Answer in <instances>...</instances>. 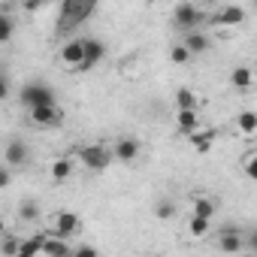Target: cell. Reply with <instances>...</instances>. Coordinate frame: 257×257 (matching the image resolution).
<instances>
[{
    "instance_id": "ba28073f",
    "label": "cell",
    "mask_w": 257,
    "mask_h": 257,
    "mask_svg": "<svg viewBox=\"0 0 257 257\" xmlns=\"http://www.w3.org/2000/svg\"><path fill=\"white\" fill-rule=\"evenodd\" d=\"M79 227H82V221H79V215H73V212H58V218H55V230L52 233H58V236H73V233H79Z\"/></svg>"
},
{
    "instance_id": "6da1fadb",
    "label": "cell",
    "mask_w": 257,
    "mask_h": 257,
    "mask_svg": "<svg viewBox=\"0 0 257 257\" xmlns=\"http://www.w3.org/2000/svg\"><path fill=\"white\" fill-rule=\"evenodd\" d=\"M97 7V0H64L61 4V16H58V34H73Z\"/></svg>"
},
{
    "instance_id": "d4e9b609",
    "label": "cell",
    "mask_w": 257,
    "mask_h": 257,
    "mask_svg": "<svg viewBox=\"0 0 257 257\" xmlns=\"http://www.w3.org/2000/svg\"><path fill=\"white\" fill-rule=\"evenodd\" d=\"M19 215H22L25 221H34V218L40 215V209H37V203H22V209H19Z\"/></svg>"
},
{
    "instance_id": "e0dca14e",
    "label": "cell",
    "mask_w": 257,
    "mask_h": 257,
    "mask_svg": "<svg viewBox=\"0 0 257 257\" xmlns=\"http://www.w3.org/2000/svg\"><path fill=\"white\" fill-rule=\"evenodd\" d=\"M70 173H73V161H70V158H58V161L52 164V179H55V182L70 179Z\"/></svg>"
},
{
    "instance_id": "7c38bea8",
    "label": "cell",
    "mask_w": 257,
    "mask_h": 257,
    "mask_svg": "<svg viewBox=\"0 0 257 257\" xmlns=\"http://www.w3.org/2000/svg\"><path fill=\"white\" fill-rule=\"evenodd\" d=\"M103 55H106V49H103V43H100V40H85V67H82V70H88V67L100 64V61H103Z\"/></svg>"
},
{
    "instance_id": "4316f807",
    "label": "cell",
    "mask_w": 257,
    "mask_h": 257,
    "mask_svg": "<svg viewBox=\"0 0 257 257\" xmlns=\"http://www.w3.org/2000/svg\"><path fill=\"white\" fill-rule=\"evenodd\" d=\"M245 176H248V179H254V182H257V155H254V158H248V161H245Z\"/></svg>"
},
{
    "instance_id": "30bf717a",
    "label": "cell",
    "mask_w": 257,
    "mask_h": 257,
    "mask_svg": "<svg viewBox=\"0 0 257 257\" xmlns=\"http://www.w3.org/2000/svg\"><path fill=\"white\" fill-rule=\"evenodd\" d=\"M43 254L46 257H67V254H73V245H67L64 236L52 233L49 239H43Z\"/></svg>"
},
{
    "instance_id": "2e32d148",
    "label": "cell",
    "mask_w": 257,
    "mask_h": 257,
    "mask_svg": "<svg viewBox=\"0 0 257 257\" xmlns=\"http://www.w3.org/2000/svg\"><path fill=\"white\" fill-rule=\"evenodd\" d=\"M230 82H233V88H242V91H245V88L254 85V73H251L248 67H236L233 76H230Z\"/></svg>"
},
{
    "instance_id": "83f0119b",
    "label": "cell",
    "mask_w": 257,
    "mask_h": 257,
    "mask_svg": "<svg viewBox=\"0 0 257 257\" xmlns=\"http://www.w3.org/2000/svg\"><path fill=\"white\" fill-rule=\"evenodd\" d=\"M10 182H13V173H10V164L0 170V188H10Z\"/></svg>"
},
{
    "instance_id": "484cf974",
    "label": "cell",
    "mask_w": 257,
    "mask_h": 257,
    "mask_svg": "<svg viewBox=\"0 0 257 257\" xmlns=\"http://www.w3.org/2000/svg\"><path fill=\"white\" fill-rule=\"evenodd\" d=\"M173 212H176V209H173V203H167V200H161V203H158V218H173Z\"/></svg>"
},
{
    "instance_id": "d6986e66",
    "label": "cell",
    "mask_w": 257,
    "mask_h": 257,
    "mask_svg": "<svg viewBox=\"0 0 257 257\" xmlns=\"http://www.w3.org/2000/svg\"><path fill=\"white\" fill-rule=\"evenodd\" d=\"M215 209H218V206H215V203H212L209 197H197V200H194V215L212 218V215H215Z\"/></svg>"
},
{
    "instance_id": "277c9868",
    "label": "cell",
    "mask_w": 257,
    "mask_h": 257,
    "mask_svg": "<svg viewBox=\"0 0 257 257\" xmlns=\"http://www.w3.org/2000/svg\"><path fill=\"white\" fill-rule=\"evenodd\" d=\"M218 248L233 254V251H242V230H236L233 224H224L218 230Z\"/></svg>"
},
{
    "instance_id": "3957f363",
    "label": "cell",
    "mask_w": 257,
    "mask_h": 257,
    "mask_svg": "<svg viewBox=\"0 0 257 257\" xmlns=\"http://www.w3.org/2000/svg\"><path fill=\"white\" fill-rule=\"evenodd\" d=\"M173 22H176L182 31H194V28L203 22V13H200L194 4H179V7H176V16H173Z\"/></svg>"
},
{
    "instance_id": "44dd1931",
    "label": "cell",
    "mask_w": 257,
    "mask_h": 257,
    "mask_svg": "<svg viewBox=\"0 0 257 257\" xmlns=\"http://www.w3.org/2000/svg\"><path fill=\"white\" fill-rule=\"evenodd\" d=\"M209 221H212V218L191 215V233H194V236H206V233H209Z\"/></svg>"
},
{
    "instance_id": "603a6c76",
    "label": "cell",
    "mask_w": 257,
    "mask_h": 257,
    "mask_svg": "<svg viewBox=\"0 0 257 257\" xmlns=\"http://www.w3.org/2000/svg\"><path fill=\"white\" fill-rule=\"evenodd\" d=\"M212 137H218V134H215V131H206V134H197V131H194V134H191V140H194V146H197L200 152H206V149H209Z\"/></svg>"
},
{
    "instance_id": "7a4b0ae2",
    "label": "cell",
    "mask_w": 257,
    "mask_h": 257,
    "mask_svg": "<svg viewBox=\"0 0 257 257\" xmlns=\"http://www.w3.org/2000/svg\"><path fill=\"white\" fill-rule=\"evenodd\" d=\"M22 103H25L28 109H34V106H49V103H55V91H52L49 85H43V82H31V85L22 88Z\"/></svg>"
},
{
    "instance_id": "f546056e",
    "label": "cell",
    "mask_w": 257,
    "mask_h": 257,
    "mask_svg": "<svg viewBox=\"0 0 257 257\" xmlns=\"http://www.w3.org/2000/svg\"><path fill=\"white\" fill-rule=\"evenodd\" d=\"M248 248H251V251H257V230L248 236Z\"/></svg>"
},
{
    "instance_id": "7402d4cb",
    "label": "cell",
    "mask_w": 257,
    "mask_h": 257,
    "mask_svg": "<svg viewBox=\"0 0 257 257\" xmlns=\"http://www.w3.org/2000/svg\"><path fill=\"white\" fill-rule=\"evenodd\" d=\"M239 131L242 134H254L257 131V115L254 112H242L239 115Z\"/></svg>"
},
{
    "instance_id": "f1b7e54d",
    "label": "cell",
    "mask_w": 257,
    "mask_h": 257,
    "mask_svg": "<svg viewBox=\"0 0 257 257\" xmlns=\"http://www.w3.org/2000/svg\"><path fill=\"white\" fill-rule=\"evenodd\" d=\"M43 4H46V0H25V10H28V13H37Z\"/></svg>"
},
{
    "instance_id": "cb8c5ba5",
    "label": "cell",
    "mask_w": 257,
    "mask_h": 257,
    "mask_svg": "<svg viewBox=\"0 0 257 257\" xmlns=\"http://www.w3.org/2000/svg\"><path fill=\"white\" fill-rule=\"evenodd\" d=\"M13 40V19L4 16V22H0V43H10Z\"/></svg>"
},
{
    "instance_id": "5bb4252c",
    "label": "cell",
    "mask_w": 257,
    "mask_h": 257,
    "mask_svg": "<svg viewBox=\"0 0 257 257\" xmlns=\"http://www.w3.org/2000/svg\"><path fill=\"white\" fill-rule=\"evenodd\" d=\"M137 155H140V143H137V140H121V143L115 146V158L124 161V164L137 161Z\"/></svg>"
},
{
    "instance_id": "ffe728a7",
    "label": "cell",
    "mask_w": 257,
    "mask_h": 257,
    "mask_svg": "<svg viewBox=\"0 0 257 257\" xmlns=\"http://www.w3.org/2000/svg\"><path fill=\"white\" fill-rule=\"evenodd\" d=\"M191 55H194V52H191V49L182 43V46H173V52H170V61H173V64H188V61H191Z\"/></svg>"
},
{
    "instance_id": "5b68a950",
    "label": "cell",
    "mask_w": 257,
    "mask_h": 257,
    "mask_svg": "<svg viewBox=\"0 0 257 257\" xmlns=\"http://www.w3.org/2000/svg\"><path fill=\"white\" fill-rule=\"evenodd\" d=\"M61 61L67 67H85V40H70L64 49H61Z\"/></svg>"
},
{
    "instance_id": "9a60e30c",
    "label": "cell",
    "mask_w": 257,
    "mask_h": 257,
    "mask_svg": "<svg viewBox=\"0 0 257 257\" xmlns=\"http://www.w3.org/2000/svg\"><path fill=\"white\" fill-rule=\"evenodd\" d=\"M185 46H188L194 55H200V52H206V49H209V37H206V34H197V31H188Z\"/></svg>"
},
{
    "instance_id": "4fadbf2b",
    "label": "cell",
    "mask_w": 257,
    "mask_h": 257,
    "mask_svg": "<svg viewBox=\"0 0 257 257\" xmlns=\"http://www.w3.org/2000/svg\"><path fill=\"white\" fill-rule=\"evenodd\" d=\"M28 161V146L22 143V140H13L10 146H7V164L10 167H22Z\"/></svg>"
},
{
    "instance_id": "8992f818",
    "label": "cell",
    "mask_w": 257,
    "mask_h": 257,
    "mask_svg": "<svg viewBox=\"0 0 257 257\" xmlns=\"http://www.w3.org/2000/svg\"><path fill=\"white\" fill-rule=\"evenodd\" d=\"M79 161H82L88 170H103V167L109 164V152H106L103 146H88V149L79 152Z\"/></svg>"
},
{
    "instance_id": "9c48e42d",
    "label": "cell",
    "mask_w": 257,
    "mask_h": 257,
    "mask_svg": "<svg viewBox=\"0 0 257 257\" xmlns=\"http://www.w3.org/2000/svg\"><path fill=\"white\" fill-rule=\"evenodd\" d=\"M215 28H233V25H242L245 22V13L239 10V7H227V10H221L218 16H212L209 19Z\"/></svg>"
},
{
    "instance_id": "4dcf8cb0",
    "label": "cell",
    "mask_w": 257,
    "mask_h": 257,
    "mask_svg": "<svg viewBox=\"0 0 257 257\" xmlns=\"http://www.w3.org/2000/svg\"><path fill=\"white\" fill-rule=\"evenodd\" d=\"M7 94H10V82L4 79V82H0V97H7Z\"/></svg>"
},
{
    "instance_id": "1f68e13d",
    "label": "cell",
    "mask_w": 257,
    "mask_h": 257,
    "mask_svg": "<svg viewBox=\"0 0 257 257\" xmlns=\"http://www.w3.org/2000/svg\"><path fill=\"white\" fill-rule=\"evenodd\" d=\"M254 4H257V0H254Z\"/></svg>"
},
{
    "instance_id": "52a82bcc",
    "label": "cell",
    "mask_w": 257,
    "mask_h": 257,
    "mask_svg": "<svg viewBox=\"0 0 257 257\" xmlns=\"http://www.w3.org/2000/svg\"><path fill=\"white\" fill-rule=\"evenodd\" d=\"M31 121L40 124V127H52V124L61 121V109H58L55 103H49V106H34V109H31Z\"/></svg>"
},
{
    "instance_id": "ac0fdd59",
    "label": "cell",
    "mask_w": 257,
    "mask_h": 257,
    "mask_svg": "<svg viewBox=\"0 0 257 257\" xmlns=\"http://www.w3.org/2000/svg\"><path fill=\"white\" fill-rule=\"evenodd\" d=\"M176 106L179 109H197V94L191 88H179L176 91Z\"/></svg>"
},
{
    "instance_id": "8fae6325",
    "label": "cell",
    "mask_w": 257,
    "mask_h": 257,
    "mask_svg": "<svg viewBox=\"0 0 257 257\" xmlns=\"http://www.w3.org/2000/svg\"><path fill=\"white\" fill-rule=\"evenodd\" d=\"M176 124H179V131H182V134H194L197 127H200V115H197V109H179V112H176Z\"/></svg>"
}]
</instances>
